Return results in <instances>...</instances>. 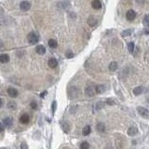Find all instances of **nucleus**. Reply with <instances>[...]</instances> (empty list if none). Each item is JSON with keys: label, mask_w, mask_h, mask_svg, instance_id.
I'll list each match as a JSON object with an SVG mask.
<instances>
[{"label": "nucleus", "mask_w": 149, "mask_h": 149, "mask_svg": "<svg viewBox=\"0 0 149 149\" xmlns=\"http://www.w3.org/2000/svg\"><path fill=\"white\" fill-rule=\"evenodd\" d=\"M27 40L31 45H34L39 41V35L35 32H31L30 34L27 35Z\"/></svg>", "instance_id": "nucleus-1"}, {"label": "nucleus", "mask_w": 149, "mask_h": 149, "mask_svg": "<svg viewBox=\"0 0 149 149\" xmlns=\"http://www.w3.org/2000/svg\"><path fill=\"white\" fill-rule=\"evenodd\" d=\"M137 112L139 113V115L142 116L145 119H149V110L146 109L145 107L138 106L137 107Z\"/></svg>", "instance_id": "nucleus-2"}, {"label": "nucleus", "mask_w": 149, "mask_h": 149, "mask_svg": "<svg viewBox=\"0 0 149 149\" xmlns=\"http://www.w3.org/2000/svg\"><path fill=\"white\" fill-rule=\"evenodd\" d=\"M85 93H86V95L87 96H89V97H91L93 96L94 94L96 93V89L95 88H93V86H88L86 89H85Z\"/></svg>", "instance_id": "nucleus-3"}, {"label": "nucleus", "mask_w": 149, "mask_h": 149, "mask_svg": "<svg viewBox=\"0 0 149 149\" xmlns=\"http://www.w3.org/2000/svg\"><path fill=\"white\" fill-rule=\"evenodd\" d=\"M20 8L22 10H24V11H27L31 8V3L29 1H23L21 2L20 4Z\"/></svg>", "instance_id": "nucleus-4"}, {"label": "nucleus", "mask_w": 149, "mask_h": 149, "mask_svg": "<svg viewBox=\"0 0 149 149\" xmlns=\"http://www.w3.org/2000/svg\"><path fill=\"white\" fill-rule=\"evenodd\" d=\"M135 17H136V12L132 10V9H130V10H128L126 13V18L127 20H129V21H133L135 19Z\"/></svg>", "instance_id": "nucleus-5"}, {"label": "nucleus", "mask_w": 149, "mask_h": 149, "mask_svg": "<svg viewBox=\"0 0 149 149\" xmlns=\"http://www.w3.org/2000/svg\"><path fill=\"white\" fill-rule=\"evenodd\" d=\"M7 91H8V94L10 96L11 98H16V97L18 96V94H19L18 90L14 88H8Z\"/></svg>", "instance_id": "nucleus-6"}, {"label": "nucleus", "mask_w": 149, "mask_h": 149, "mask_svg": "<svg viewBox=\"0 0 149 149\" xmlns=\"http://www.w3.org/2000/svg\"><path fill=\"white\" fill-rule=\"evenodd\" d=\"M138 133V129L136 126H130L129 128V130H128V134L130 135V136H134V135H136Z\"/></svg>", "instance_id": "nucleus-7"}, {"label": "nucleus", "mask_w": 149, "mask_h": 149, "mask_svg": "<svg viewBox=\"0 0 149 149\" xmlns=\"http://www.w3.org/2000/svg\"><path fill=\"white\" fill-rule=\"evenodd\" d=\"M2 123L5 125V127L10 128L12 126V124H13V119H12V118H6Z\"/></svg>", "instance_id": "nucleus-8"}, {"label": "nucleus", "mask_w": 149, "mask_h": 149, "mask_svg": "<svg viewBox=\"0 0 149 149\" xmlns=\"http://www.w3.org/2000/svg\"><path fill=\"white\" fill-rule=\"evenodd\" d=\"M35 51H36L37 54H39V55H43V54L46 53V49H45V47L42 46V45H38V46H36V48H35Z\"/></svg>", "instance_id": "nucleus-9"}, {"label": "nucleus", "mask_w": 149, "mask_h": 149, "mask_svg": "<svg viewBox=\"0 0 149 149\" xmlns=\"http://www.w3.org/2000/svg\"><path fill=\"white\" fill-rule=\"evenodd\" d=\"M91 6L94 9H100L102 8V3L100 2V0H93L91 3Z\"/></svg>", "instance_id": "nucleus-10"}, {"label": "nucleus", "mask_w": 149, "mask_h": 149, "mask_svg": "<svg viewBox=\"0 0 149 149\" xmlns=\"http://www.w3.org/2000/svg\"><path fill=\"white\" fill-rule=\"evenodd\" d=\"M48 64H49L50 67L54 68V67H56V66L58 65V61H57L56 59H54V58H50V60H49V61H48Z\"/></svg>", "instance_id": "nucleus-11"}, {"label": "nucleus", "mask_w": 149, "mask_h": 149, "mask_svg": "<svg viewBox=\"0 0 149 149\" xmlns=\"http://www.w3.org/2000/svg\"><path fill=\"white\" fill-rule=\"evenodd\" d=\"M29 116L26 115V114H23L21 118H20V122L22 123V124H27V123L29 122Z\"/></svg>", "instance_id": "nucleus-12"}, {"label": "nucleus", "mask_w": 149, "mask_h": 149, "mask_svg": "<svg viewBox=\"0 0 149 149\" xmlns=\"http://www.w3.org/2000/svg\"><path fill=\"white\" fill-rule=\"evenodd\" d=\"M9 61V56H8V54H2L1 56H0V61L2 62V63H6V62H8Z\"/></svg>", "instance_id": "nucleus-13"}, {"label": "nucleus", "mask_w": 149, "mask_h": 149, "mask_svg": "<svg viewBox=\"0 0 149 149\" xmlns=\"http://www.w3.org/2000/svg\"><path fill=\"white\" fill-rule=\"evenodd\" d=\"M48 44H49V46H50V48H52V49H55V48L58 47V42L55 39H50Z\"/></svg>", "instance_id": "nucleus-14"}, {"label": "nucleus", "mask_w": 149, "mask_h": 149, "mask_svg": "<svg viewBox=\"0 0 149 149\" xmlns=\"http://www.w3.org/2000/svg\"><path fill=\"white\" fill-rule=\"evenodd\" d=\"M95 89H96V93H103L105 90V88L103 85H97L95 86Z\"/></svg>", "instance_id": "nucleus-15"}, {"label": "nucleus", "mask_w": 149, "mask_h": 149, "mask_svg": "<svg viewBox=\"0 0 149 149\" xmlns=\"http://www.w3.org/2000/svg\"><path fill=\"white\" fill-rule=\"evenodd\" d=\"M143 90H144V88H143V87H136V88H134L133 89V94L135 96L140 95L142 92H143Z\"/></svg>", "instance_id": "nucleus-16"}, {"label": "nucleus", "mask_w": 149, "mask_h": 149, "mask_svg": "<svg viewBox=\"0 0 149 149\" xmlns=\"http://www.w3.org/2000/svg\"><path fill=\"white\" fill-rule=\"evenodd\" d=\"M96 129H97V130L100 131V132H103V131L105 130V126H104L103 123H98L97 126H96Z\"/></svg>", "instance_id": "nucleus-17"}, {"label": "nucleus", "mask_w": 149, "mask_h": 149, "mask_svg": "<svg viewBox=\"0 0 149 149\" xmlns=\"http://www.w3.org/2000/svg\"><path fill=\"white\" fill-rule=\"evenodd\" d=\"M90 132H91V128H90V126H89V125L85 126L84 129H83V134H84L85 136L89 135Z\"/></svg>", "instance_id": "nucleus-18"}, {"label": "nucleus", "mask_w": 149, "mask_h": 149, "mask_svg": "<svg viewBox=\"0 0 149 149\" xmlns=\"http://www.w3.org/2000/svg\"><path fill=\"white\" fill-rule=\"evenodd\" d=\"M118 69V63L116 61H112L109 64V70L110 71H116Z\"/></svg>", "instance_id": "nucleus-19"}, {"label": "nucleus", "mask_w": 149, "mask_h": 149, "mask_svg": "<svg viewBox=\"0 0 149 149\" xmlns=\"http://www.w3.org/2000/svg\"><path fill=\"white\" fill-rule=\"evenodd\" d=\"M134 48H135V45H134L133 42H130L129 44H128V50H129V51H130V52H131V53L133 52Z\"/></svg>", "instance_id": "nucleus-20"}, {"label": "nucleus", "mask_w": 149, "mask_h": 149, "mask_svg": "<svg viewBox=\"0 0 149 149\" xmlns=\"http://www.w3.org/2000/svg\"><path fill=\"white\" fill-rule=\"evenodd\" d=\"M131 33H132V31H131V29H128V30H125L122 32V36H129V35H130L131 34Z\"/></svg>", "instance_id": "nucleus-21"}, {"label": "nucleus", "mask_w": 149, "mask_h": 149, "mask_svg": "<svg viewBox=\"0 0 149 149\" xmlns=\"http://www.w3.org/2000/svg\"><path fill=\"white\" fill-rule=\"evenodd\" d=\"M16 103H14V102H9V103H8V107L9 108V109H15L16 108Z\"/></svg>", "instance_id": "nucleus-22"}, {"label": "nucleus", "mask_w": 149, "mask_h": 149, "mask_svg": "<svg viewBox=\"0 0 149 149\" xmlns=\"http://www.w3.org/2000/svg\"><path fill=\"white\" fill-rule=\"evenodd\" d=\"M89 147V145L87 142H84L80 145V148L81 149H88Z\"/></svg>", "instance_id": "nucleus-23"}, {"label": "nucleus", "mask_w": 149, "mask_h": 149, "mask_svg": "<svg viewBox=\"0 0 149 149\" xmlns=\"http://www.w3.org/2000/svg\"><path fill=\"white\" fill-rule=\"evenodd\" d=\"M144 23H145V25H149V14L145 16V18H144Z\"/></svg>", "instance_id": "nucleus-24"}, {"label": "nucleus", "mask_w": 149, "mask_h": 149, "mask_svg": "<svg viewBox=\"0 0 149 149\" xmlns=\"http://www.w3.org/2000/svg\"><path fill=\"white\" fill-rule=\"evenodd\" d=\"M30 105H31V107H32L33 109H34V110H35V109H37V103H35V102H32Z\"/></svg>", "instance_id": "nucleus-25"}, {"label": "nucleus", "mask_w": 149, "mask_h": 149, "mask_svg": "<svg viewBox=\"0 0 149 149\" xmlns=\"http://www.w3.org/2000/svg\"><path fill=\"white\" fill-rule=\"evenodd\" d=\"M56 107H57V103H56V102H53V103H52V105H51V108H52V113L55 112Z\"/></svg>", "instance_id": "nucleus-26"}, {"label": "nucleus", "mask_w": 149, "mask_h": 149, "mask_svg": "<svg viewBox=\"0 0 149 149\" xmlns=\"http://www.w3.org/2000/svg\"><path fill=\"white\" fill-rule=\"evenodd\" d=\"M74 57V53L72 51H67L66 52V58H73Z\"/></svg>", "instance_id": "nucleus-27"}, {"label": "nucleus", "mask_w": 149, "mask_h": 149, "mask_svg": "<svg viewBox=\"0 0 149 149\" xmlns=\"http://www.w3.org/2000/svg\"><path fill=\"white\" fill-rule=\"evenodd\" d=\"M106 103L108 104V105H113V104H115V102H114L113 100H111V99H107L106 100Z\"/></svg>", "instance_id": "nucleus-28"}, {"label": "nucleus", "mask_w": 149, "mask_h": 149, "mask_svg": "<svg viewBox=\"0 0 149 149\" xmlns=\"http://www.w3.org/2000/svg\"><path fill=\"white\" fill-rule=\"evenodd\" d=\"M103 105H104V103H99L98 104H97V105H96V109H97V110H99V109H101V108H102Z\"/></svg>", "instance_id": "nucleus-29"}, {"label": "nucleus", "mask_w": 149, "mask_h": 149, "mask_svg": "<svg viewBox=\"0 0 149 149\" xmlns=\"http://www.w3.org/2000/svg\"><path fill=\"white\" fill-rule=\"evenodd\" d=\"M21 148H25V149H27V148H28V146H27L26 144H24V143H23V144L21 145Z\"/></svg>", "instance_id": "nucleus-30"}, {"label": "nucleus", "mask_w": 149, "mask_h": 149, "mask_svg": "<svg viewBox=\"0 0 149 149\" xmlns=\"http://www.w3.org/2000/svg\"><path fill=\"white\" fill-rule=\"evenodd\" d=\"M47 93H48V92H47V91H44V92H42V93H41V94H40V97H41V98H44V97H45V96L47 95Z\"/></svg>", "instance_id": "nucleus-31"}, {"label": "nucleus", "mask_w": 149, "mask_h": 149, "mask_svg": "<svg viewBox=\"0 0 149 149\" xmlns=\"http://www.w3.org/2000/svg\"><path fill=\"white\" fill-rule=\"evenodd\" d=\"M147 102H149V97L147 98Z\"/></svg>", "instance_id": "nucleus-32"}]
</instances>
